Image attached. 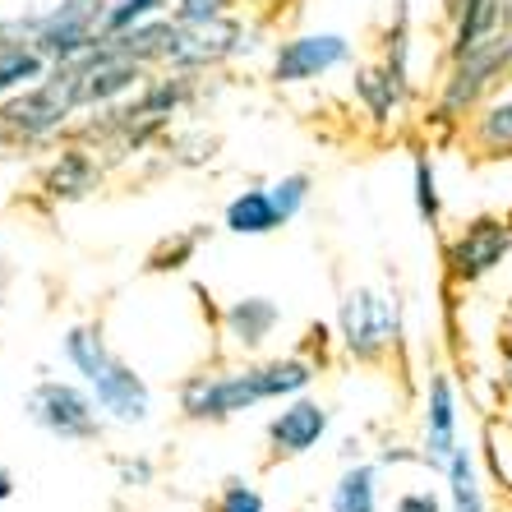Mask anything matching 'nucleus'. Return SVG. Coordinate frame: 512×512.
<instances>
[{"mask_svg": "<svg viewBox=\"0 0 512 512\" xmlns=\"http://www.w3.org/2000/svg\"><path fill=\"white\" fill-rule=\"evenodd\" d=\"M310 379L314 370L305 360H273V365H259V370H245V374H222V379L199 374V379L185 383L180 406H185L190 420H227L254 402H268V397L305 393Z\"/></svg>", "mask_w": 512, "mask_h": 512, "instance_id": "1", "label": "nucleus"}, {"mask_svg": "<svg viewBox=\"0 0 512 512\" xmlns=\"http://www.w3.org/2000/svg\"><path fill=\"white\" fill-rule=\"evenodd\" d=\"M65 356H70L74 370L88 379V388L97 393V406H102V411H111V416L125 420V425L148 420V388H143V379L130 370V365H120V360L111 356L102 333L74 328V333L65 337Z\"/></svg>", "mask_w": 512, "mask_h": 512, "instance_id": "2", "label": "nucleus"}, {"mask_svg": "<svg viewBox=\"0 0 512 512\" xmlns=\"http://www.w3.org/2000/svg\"><path fill=\"white\" fill-rule=\"evenodd\" d=\"M102 14H107L102 0H70V5H60L47 24L37 28V51L60 60V65H74L79 56H88L97 47Z\"/></svg>", "mask_w": 512, "mask_h": 512, "instance_id": "3", "label": "nucleus"}, {"mask_svg": "<svg viewBox=\"0 0 512 512\" xmlns=\"http://www.w3.org/2000/svg\"><path fill=\"white\" fill-rule=\"evenodd\" d=\"M28 416L37 420V425L47 429V434H56V439H70V443H84L97 434V411L93 402H88L79 388H70V383H37L33 397H28Z\"/></svg>", "mask_w": 512, "mask_h": 512, "instance_id": "4", "label": "nucleus"}, {"mask_svg": "<svg viewBox=\"0 0 512 512\" xmlns=\"http://www.w3.org/2000/svg\"><path fill=\"white\" fill-rule=\"evenodd\" d=\"M512 245V227L503 217H476L462 236L448 245V273L457 282H476V277L494 273Z\"/></svg>", "mask_w": 512, "mask_h": 512, "instance_id": "5", "label": "nucleus"}, {"mask_svg": "<svg viewBox=\"0 0 512 512\" xmlns=\"http://www.w3.org/2000/svg\"><path fill=\"white\" fill-rule=\"evenodd\" d=\"M342 337L360 360H374L388 342H397V310L374 291H351L342 300Z\"/></svg>", "mask_w": 512, "mask_h": 512, "instance_id": "6", "label": "nucleus"}, {"mask_svg": "<svg viewBox=\"0 0 512 512\" xmlns=\"http://www.w3.org/2000/svg\"><path fill=\"white\" fill-rule=\"evenodd\" d=\"M503 70H512V33L489 37V42H480L476 51H466V56L457 60L453 79H448V93H443V111L453 116V111L471 107L480 97V88H485L489 79H499Z\"/></svg>", "mask_w": 512, "mask_h": 512, "instance_id": "7", "label": "nucleus"}, {"mask_svg": "<svg viewBox=\"0 0 512 512\" xmlns=\"http://www.w3.org/2000/svg\"><path fill=\"white\" fill-rule=\"evenodd\" d=\"M346 51L351 47H346V37H337V33H305L277 51L273 74H277V84H305V79H319V74H328L333 65H342Z\"/></svg>", "mask_w": 512, "mask_h": 512, "instance_id": "8", "label": "nucleus"}, {"mask_svg": "<svg viewBox=\"0 0 512 512\" xmlns=\"http://www.w3.org/2000/svg\"><path fill=\"white\" fill-rule=\"evenodd\" d=\"M70 97L60 93L56 84H42L33 88V93H19L10 97L5 107H0V120L10 125L14 134H28V139H42V134H51L56 125H65V116H70Z\"/></svg>", "mask_w": 512, "mask_h": 512, "instance_id": "9", "label": "nucleus"}, {"mask_svg": "<svg viewBox=\"0 0 512 512\" xmlns=\"http://www.w3.org/2000/svg\"><path fill=\"white\" fill-rule=\"evenodd\" d=\"M323 429H328V411H323L319 402H310V397H296L286 411H277L273 416L268 439H273V448L282 457H300V453H310L314 443L323 439Z\"/></svg>", "mask_w": 512, "mask_h": 512, "instance_id": "10", "label": "nucleus"}, {"mask_svg": "<svg viewBox=\"0 0 512 512\" xmlns=\"http://www.w3.org/2000/svg\"><path fill=\"white\" fill-rule=\"evenodd\" d=\"M429 457L439 466H448V457L457 453V406H453V383L448 374H434L429 383Z\"/></svg>", "mask_w": 512, "mask_h": 512, "instance_id": "11", "label": "nucleus"}, {"mask_svg": "<svg viewBox=\"0 0 512 512\" xmlns=\"http://www.w3.org/2000/svg\"><path fill=\"white\" fill-rule=\"evenodd\" d=\"M227 227L236 236H268V231L282 227V213L268 190H245L227 203Z\"/></svg>", "mask_w": 512, "mask_h": 512, "instance_id": "12", "label": "nucleus"}, {"mask_svg": "<svg viewBox=\"0 0 512 512\" xmlns=\"http://www.w3.org/2000/svg\"><path fill=\"white\" fill-rule=\"evenodd\" d=\"M277 305L273 300H263V296H250V300H236L227 310V333H231V342H240V346H259L263 337L277 328Z\"/></svg>", "mask_w": 512, "mask_h": 512, "instance_id": "13", "label": "nucleus"}, {"mask_svg": "<svg viewBox=\"0 0 512 512\" xmlns=\"http://www.w3.org/2000/svg\"><path fill=\"white\" fill-rule=\"evenodd\" d=\"M379 471L374 466H346L333 485V512H379Z\"/></svg>", "mask_w": 512, "mask_h": 512, "instance_id": "14", "label": "nucleus"}, {"mask_svg": "<svg viewBox=\"0 0 512 512\" xmlns=\"http://www.w3.org/2000/svg\"><path fill=\"white\" fill-rule=\"evenodd\" d=\"M476 143L489 157H508L512 153V93L494 97V102L476 116Z\"/></svg>", "mask_w": 512, "mask_h": 512, "instance_id": "15", "label": "nucleus"}, {"mask_svg": "<svg viewBox=\"0 0 512 512\" xmlns=\"http://www.w3.org/2000/svg\"><path fill=\"white\" fill-rule=\"evenodd\" d=\"M443 471H448V489H453V512H485V494L476 485V466H471L466 448H457Z\"/></svg>", "mask_w": 512, "mask_h": 512, "instance_id": "16", "label": "nucleus"}, {"mask_svg": "<svg viewBox=\"0 0 512 512\" xmlns=\"http://www.w3.org/2000/svg\"><path fill=\"white\" fill-rule=\"evenodd\" d=\"M397 88H402V84L393 79V70H360L356 74V93L365 97V107H370L374 120H388V116H393Z\"/></svg>", "mask_w": 512, "mask_h": 512, "instance_id": "17", "label": "nucleus"}, {"mask_svg": "<svg viewBox=\"0 0 512 512\" xmlns=\"http://www.w3.org/2000/svg\"><path fill=\"white\" fill-rule=\"evenodd\" d=\"M162 5H167V0H116V5H107V14H102V33H107V37L130 33V28L157 19V14H162Z\"/></svg>", "mask_w": 512, "mask_h": 512, "instance_id": "18", "label": "nucleus"}, {"mask_svg": "<svg viewBox=\"0 0 512 512\" xmlns=\"http://www.w3.org/2000/svg\"><path fill=\"white\" fill-rule=\"evenodd\" d=\"M42 79V51H24V47H0V93H10L19 84Z\"/></svg>", "mask_w": 512, "mask_h": 512, "instance_id": "19", "label": "nucleus"}, {"mask_svg": "<svg viewBox=\"0 0 512 512\" xmlns=\"http://www.w3.org/2000/svg\"><path fill=\"white\" fill-rule=\"evenodd\" d=\"M51 194H84L88 185H93V167H88V157L79 153V148H70V153L56 162V171H51Z\"/></svg>", "mask_w": 512, "mask_h": 512, "instance_id": "20", "label": "nucleus"}, {"mask_svg": "<svg viewBox=\"0 0 512 512\" xmlns=\"http://www.w3.org/2000/svg\"><path fill=\"white\" fill-rule=\"evenodd\" d=\"M268 194H273L282 222H291V217L300 213V203L310 199V176H286V180H277V185H268Z\"/></svg>", "mask_w": 512, "mask_h": 512, "instance_id": "21", "label": "nucleus"}, {"mask_svg": "<svg viewBox=\"0 0 512 512\" xmlns=\"http://www.w3.org/2000/svg\"><path fill=\"white\" fill-rule=\"evenodd\" d=\"M416 208L429 227L439 222V190H434V167H429V157H416Z\"/></svg>", "mask_w": 512, "mask_h": 512, "instance_id": "22", "label": "nucleus"}, {"mask_svg": "<svg viewBox=\"0 0 512 512\" xmlns=\"http://www.w3.org/2000/svg\"><path fill=\"white\" fill-rule=\"evenodd\" d=\"M213 512H263V499L254 494L250 485L227 480V485H222V494L213 499Z\"/></svg>", "mask_w": 512, "mask_h": 512, "instance_id": "23", "label": "nucleus"}, {"mask_svg": "<svg viewBox=\"0 0 512 512\" xmlns=\"http://www.w3.org/2000/svg\"><path fill=\"white\" fill-rule=\"evenodd\" d=\"M222 5L227 0H176V24H185V28L213 24L217 14H222Z\"/></svg>", "mask_w": 512, "mask_h": 512, "instance_id": "24", "label": "nucleus"}, {"mask_svg": "<svg viewBox=\"0 0 512 512\" xmlns=\"http://www.w3.org/2000/svg\"><path fill=\"white\" fill-rule=\"evenodd\" d=\"M393 512H443L439 494H429V489H411V494H402V499L393 503Z\"/></svg>", "mask_w": 512, "mask_h": 512, "instance_id": "25", "label": "nucleus"}, {"mask_svg": "<svg viewBox=\"0 0 512 512\" xmlns=\"http://www.w3.org/2000/svg\"><path fill=\"white\" fill-rule=\"evenodd\" d=\"M14 494V480H10V471H0V499H10Z\"/></svg>", "mask_w": 512, "mask_h": 512, "instance_id": "26", "label": "nucleus"}]
</instances>
